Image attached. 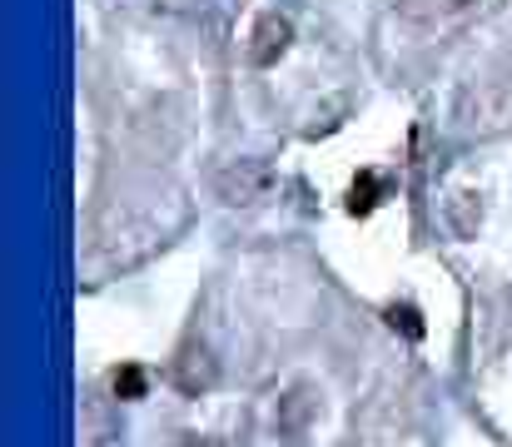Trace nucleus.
I'll list each match as a JSON object with an SVG mask.
<instances>
[{
    "instance_id": "39448f33",
    "label": "nucleus",
    "mask_w": 512,
    "mask_h": 447,
    "mask_svg": "<svg viewBox=\"0 0 512 447\" xmlns=\"http://www.w3.org/2000/svg\"><path fill=\"white\" fill-rule=\"evenodd\" d=\"M189 447H214V443H199V438H189Z\"/></svg>"
},
{
    "instance_id": "7ed1b4c3",
    "label": "nucleus",
    "mask_w": 512,
    "mask_h": 447,
    "mask_svg": "<svg viewBox=\"0 0 512 447\" xmlns=\"http://www.w3.org/2000/svg\"><path fill=\"white\" fill-rule=\"evenodd\" d=\"M115 393H120V398H145V373H140L135 363L115 368Z\"/></svg>"
},
{
    "instance_id": "f257e3e1",
    "label": "nucleus",
    "mask_w": 512,
    "mask_h": 447,
    "mask_svg": "<svg viewBox=\"0 0 512 447\" xmlns=\"http://www.w3.org/2000/svg\"><path fill=\"white\" fill-rule=\"evenodd\" d=\"M289 40H294V25L284 20V15H264L259 20V30H254V65H279V55L289 50Z\"/></svg>"
},
{
    "instance_id": "20e7f679",
    "label": "nucleus",
    "mask_w": 512,
    "mask_h": 447,
    "mask_svg": "<svg viewBox=\"0 0 512 447\" xmlns=\"http://www.w3.org/2000/svg\"><path fill=\"white\" fill-rule=\"evenodd\" d=\"M388 323H393V328L403 323V328H408V338H423V323H418V313H413V308H398V303H393V308H388Z\"/></svg>"
},
{
    "instance_id": "f03ea898",
    "label": "nucleus",
    "mask_w": 512,
    "mask_h": 447,
    "mask_svg": "<svg viewBox=\"0 0 512 447\" xmlns=\"http://www.w3.org/2000/svg\"><path fill=\"white\" fill-rule=\"evenodd\" d=\"M378 194H383V179H378L373 169H363V174L353 179V194H348V209H353V214H373V209H378Z\"/></svg>"
}]
</instances>
